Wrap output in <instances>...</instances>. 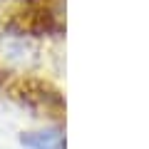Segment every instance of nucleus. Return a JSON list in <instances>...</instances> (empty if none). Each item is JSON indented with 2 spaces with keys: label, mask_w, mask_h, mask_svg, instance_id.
<instances>
[{
  "label": "nucleus",
  "mask_w": 149,
  "mask_h": 149,
  "mask_svg": "<svg viewBox=\"0 0 149 149\" xmlns=\"http://www.w3.org/2000/svg\"><path fill=\"white\" fill-rule=\"evenodd\" d=\"M22 144L27 149H62V134L57 129L30 132V134H22Z\"/></svg>",
  "instance_id": "obj_1"
}]
</instances>
